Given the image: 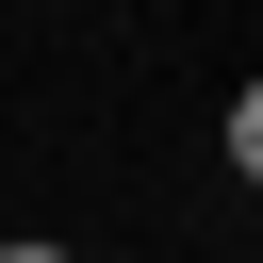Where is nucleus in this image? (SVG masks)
<instances>
[{
	"mask_svg": "<svg viewBox=\"0 0 263 263\" xmlns=\"http://www.w3.org/2000/svg\"><path fill=\"white\" fill-rule=\"evenodd\" d=\"M0 263H66V247H33V230H16V247H0Z\"/></svg>",
	"mask_w": 263,
	"mask_h": 263,
	"instance_id": "f257e3e1",
	"label": "nucleus"
}]
</instances>
